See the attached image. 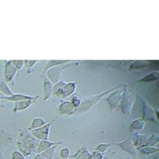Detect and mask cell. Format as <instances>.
<instances>
[{"mask_svg":"<svg viewBox=\"0 0 159 159\" xmlns=\"http://www.w3.org/2000/svg\"><path fill=\"white\" fill-rule=\"evenodd\" d=\"M24 66L27 69V73L31 74L33 71V67L36 65L39 61L38 60H24Z\"/></svg>","mask_w":159,"mask_h":159,"instance_id":"5b68a950","label":"cell"},{"mask_svg":"<svg viewBox=\"0 0 159 159\" xmlns=\"http://www.w3.org/2000/svg\"><path fill=\"white\" fill-rule=\"evenodd\" d=\"M1 96L0 95V99H1Z\"/></svg>","mask_w":159,"mask_h":159,"instance_id":"9c48e42d","label":"cell"},{"mask_svg":"<svg viewBox=\"0 0 159 159\" xmlns=\"http://www.w3.org/2000/svg\"><path fill=\"white\" fill-rule=\"evenodd\" d=\"M3 99H6L7 100L12 101H23V100H34L38 99L39 98V95L32 96L26 95L23 94H14L10 96H5L2 97Z\"/></svg>","mask_w":159,"mask_h":159,"instance_id":"7a4b0ae2","label":"cell"},{"mask_svg":"<svg viewBox=\"0 0 159 159\" xmlns=\"http://www.w3.org/2000/svg\"><path fill=\"white\" fill-rule=\"evenodd\" d=\"M0 91L4 93L7 96H10L14 94L8 84V83L2 79H0Z\"/></svg>","mask_w":159,"mask_h":159,"instance_id":"277c9868","label":"cell"},{"mask_svg":"<svg viewBox=\"0 0 159 159\" xmlns=\"http://www.w3.org/2000/svg\"><path fill=\"white\" fill-rule=\"evenodd\" d=\"M147 63H146L144 61H138L136 62H134V64H133V65H131V68H140V67H142L143 66L145 65Z\"/></svg>","mask_w":159,"mask_h":159,"instance_id":"ba28073f","label":"cell"},{"mask_svg":"<svg viewBox=\"0 0 159 159\" xmlns=\"http://www.w3.org/2000/svg\"><path fill=\"white\" fill-rule=\"evenodd\" d=\"M18 72L13 60L7 61L5 65L4 80L7 83L14 82L15 77Z\"/></svg>","mask_w":159,"mask_h":159,"instance_id":"6da1fadb","label":"cell"},{"mask_svg":"<svg viewBox=\"0 0 159 159\" xmlns=\"http://www.w3.org/2000/svg\"><path fill=\"white\" fill-rule=\"evenodd\" d=\"M53 90V83L48 78L45 77L44 80V91L45 99L49 98Z\"/></svg>","mask_w":159,"mask_h":159,"instance_id":"3957f363","label":"cell"},{"mask_svg":"<svg viewBox=\"0 0 159 159\" xmlns=\"http://www.w3.org/2000/svg\"><path fill=\"white\" fill-rule=\"evenodd\" d=\"M158 78V74L157 73L155 72L150 75H148L144 78H143L141 81H148L154 80H156Z\"/></svg>","mask_w":159,"mask_h":159,"instance_id":"8992f818","label":"cell"},{"mask_svg":"<svg viewBox=\"0 0 159 159\" xmlns=\"http://www.w3.org/2000/svg\"><path fill=\"white\" fill-rule=\"evenodd\" d=\"M13 62L18 71H21L24 66V60H13Z\"/></svg>","mask_w":159,"mask_h":159,"instance_id":"52a82bcc","label":"cell"}]
</instances>
